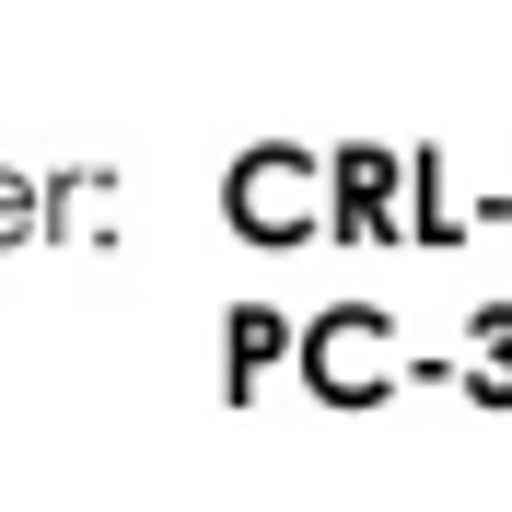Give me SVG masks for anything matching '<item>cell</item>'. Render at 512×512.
Masks as SVG:
<instances>
[{"mask_svg":"<svg viewBox=\"0 0 512 512\" xmlns=\"http://www.w3.org/2000/svg\"><path fill=\"white\" fill-rule=\"evenodd\" d=\"M315 187H326L315 152H245V175H233V222H245V233H303V222H315Z\"/></svg>","mask_w":512,"mask_h":512,"instance_id":"6da1fadb","label":"cell"},{"mask_svg":"<svg viewBox=\"0 0 512 512\" xmlns=\"http://www.w3.org/2000/svg\"><path fill=\"white\" fill-rule=\"evenodd\" d=\"M326 175H338V198H350V210H338V233H361V222H384V198H396V175H408V163H396V152H338Z\"/></svg>","mask_w":512,"mask_h":512,"instance_id":"7a4b0ae2","label":"cell"}]
</instances>
